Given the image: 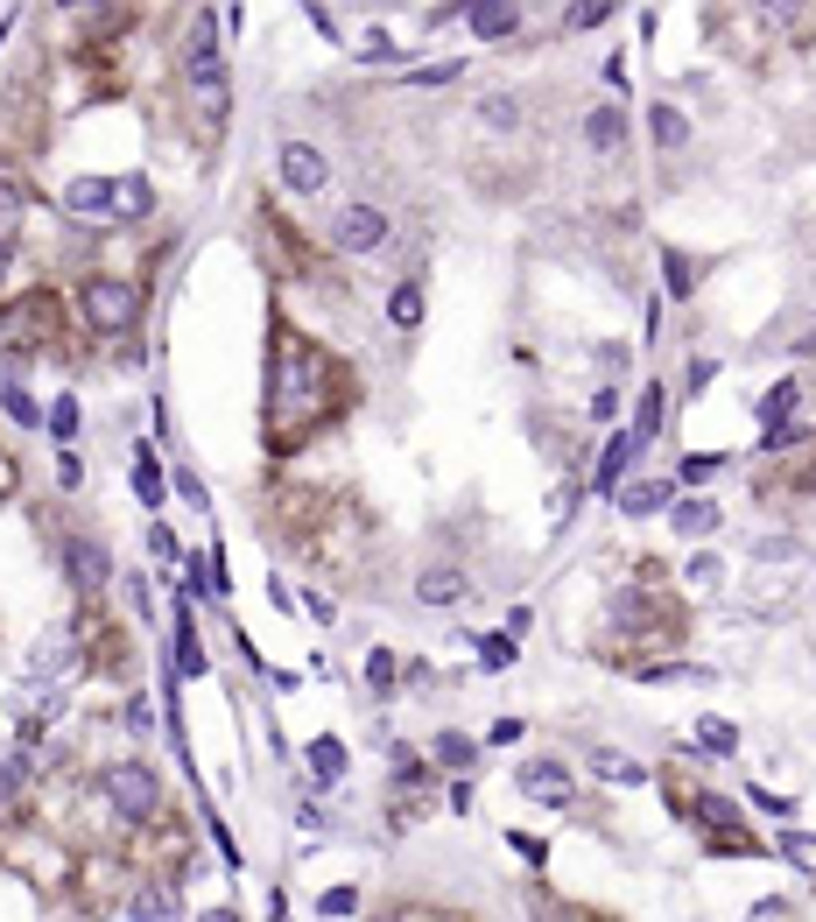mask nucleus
Returning <instances> with one entry per match:
<instances>
[{
	"instance_id": "nucleus-51",
	"label": "nucleus",
	"mask_w": 816,
	"mask_h": 922,
	"mask_svg": "<svg viewBox=\"0 0 816 922\" xmlns=\"http://www.w3.org/2000/svg\"><path fill=\"white\" fill-rule=\"evenodd\" d=\"M198 922H240V915H233V909H204Z\"/></svg>"
},
{
	"instance_id": "nucleus-32",
	"label": "nucleus",
	"mask_w": 816,
	"mask_h": 922,
	"mask_svg": "<svg viewBox=\"0 0 816 922\" xmlns=\"http://www.w3.org/2000/svg\"><path fill=\"white\" fill-rule=\"evenodd\" d=\"M563 22H570V28H599V22H613V0H570Z\"/></svg>"
},
{
	"instance_id": "nucleus-35",
	"label": "nucleus",
	"mask_w": 816,
	"mask_h": 922,
	"mask_svg": "<svg viewBox=\"0 0 816 922\" xmlns=\"http://www.w3.org/2000/svg\"><path fill=\"white\" fill-rule=\"evenodd\" d=\"M753 557H761V563H789V557H803V543H795V535H761Z\"/></svg>"
},
{
	"instance_id": "nucleus-10",
	"label": "nucleus",
	"mask_w": 816,
	"mask_h": 922,
	"mask_svg": "<svg viewBox=\"0 0 816 922\" xmlns=\"http://www.w3.org/2000/svg\"><path fill=\"white\" fill-rule=\"evenodd\" d=\"M457 22H465L479 42H500V36H514V28H522V8H514V0H472Z\"/></svg>"
},
{
	"instance_id": "nucleus-3",
	"label": "nucleus",
	"mask_w": 816,
	"mask_h": 922,
	"mask_svg": "<svg viewBox=\"0 0 816 922\" xmlns=\"http://www.w3.org/2000/svg\"><path fill=\"white\" fill-rule=\"evenodd\" d=\"M78 310H85V324H92L99 338H121V332H135V317H141V296H135V282L92 275V282L78 289Z\"/></svg>"
},
{
	"instance_id": "nucleus-30",
	"label": "nucleus",
	"mask_w": 816,
	"mask_h": 922,
	"mask_svg": "<svg viewBox=\"0 0 816 922\" xmlns=\"http://www.w3.org/2000/svg\"><path fill=\"white\" fill-rule=\"evenodd\" d=\"M78 423H85V409H78V395H64V401H50V429L64 437V451H71V437H78Z\"/></svg>"
},
{
	"instance_id": "nucleus-5",
	"label": "nucleus",
	"mask_w": 816,
	"mask_h": 922,
	"mask_svg": "<svg viewBox=\"0 0 816 922\" xmlns=\"http://www.w3.org/2000/svg\"><path fill=\"white\" fill-rule=\"evenodd\" d=\"M331 240L346 247V254H380V247H388V212H380V204H338Z\"/></svg>"
},
{
	"instance_id": "nucleus-40",
	"label": "nucleus",
	"mask_w": 816,
	"mask_h": 922,
	"mask_svg": "<svg viewBox=\"0 0 816 922\" xmlns=\"http://www.w3.org/2000/svg\"><path fill=\"white\" fill-rule=\"evenodd\" d=\"M352 909H360L352 887H324V895H317V915H352Z\"/></svg>"
},
{
	"instance_id": "nucleus-37",
	"label": "nucleus",
	"mask_w": 816,
	"mask_h": 922,
	"mask_svg": "<svg viewBox=\"0 0 816 922\" xmlns=\"http://www.w3.org/2000/svg\"><path fill=\"white\" fill-rule=\"evenodd\" d=\"M437 761L443 768H472V739L465 733H437Z\"/></svg>"
},
{
	"instance_id": "nucleus-47",
	"label": "nucleus",
	"mask_w": 816,
	"mask_h": 922,
	"mask_svg": "<svg viewBox=\"0 0 816 922\" xmlns=\"http://www.w3.org/2000/svg\"><path fill=\"white\" fill-rule=\"evenodd\" d=\"M711 374H718V366H711V360H690V374H682V388H690V395H696V388H711Z\"/></svg>"
},
{
	"instance_id": "nucleus-33",
	"label": "nucleus",
	"mask_w": 816,
	"mask_h": 922,
	"mask_svg": "<svg viewBox=\"0 0 816 922\" xmlns=\"http://www.w3.org/2000/svg\"><path fill=\"white\" fill-rule=\"evenodd\" d=\"M472 641H479V662L486 669H507L514 662V634H472Z\"/></svg>"
},
{
	"instance_id": "nucleus-12",
	"label": "nucleus",
	"mask_w": 816,
	"mask_h": 922,
	"mask_svg": "<svg viewBox=\"0 0 816 922\" xmlns=\"http://www.w3.org/2000/svg\"><path fill=\"white\" fill-rule=\"evenodd\" d=\"M465 591H472V577L457 571V563H429V571L415 577V599H423V606H457Z\"/></svg>"
},
{
	"instance_id": "nucleus-4",
	"label": "nucleus",
	"mask_w": 816,
	"mask_h": 922,
	"mask_svg": "<svg viewBox=\"0 0 816 922\" xmlns=\"http://www.w3.org/2000/svg\"><path fill=\"white\" fill-rule=\"evenodd\" d=\"M99 789H106V802H113L121 817H155V810H162V782L148 775L141 761H113Z\"/></svg>"
},
{
	"instance_id": "nucleus-8",
	"label": "nucleus",
	"mask_w": 816,
	"mask_h": 922,
	"mask_svg": "<svg viewBox=\"0 0 816 922\" xmlns=\"http://www.w3.org/2000/svg\"><path fill=\"white\" fill-rule=\"evenodd\" d=\"M275 170H281V184H289L296 198H317V190L331 184V170H324V155H317V148H310V141H281Z\"/></svg>"
},
{
	"instance_id": "nucleus-44",
	"label": "nucleus",
	"mask_w": 816,
	"mask_h": 922,
	"mask_svg": "<svg viewBox=\"0 0 816 922\" xmlns=\"http://www.w3.org/2000/svg\"><path fill=\"white\" fill-rule=\"evenodd\" d=\"M57 486H85V458L78 451H57Z\"/></svg>"
},
{
	"instance_id": "nucleus-42",
	"label": "nucleus",
	"mask_w": 816,
	"mask_h": 922,
	"mask_svg": "<svg viewBox=\"0 0 816 922\" xmlns=\"http://www.w3.org/2000/svg\"><path fill=\"white\" fill-rule=\"evenodd\" d=\"M690 817H696V824H732V802H725V796H696Z\"/></svg>"
},
{
	"instance_id": "nucleus-45",
	"label": "nucleus",
	"mask_w": 816,
	"mask_h": 922,
	"mask_svg": "<svg viewBox=\"0 0 816 922\" xmlns=\"http://www.w3.org/2000/svg\"><path fill=\"white\" fill-rule=\"evenodd\" d=\"M507 845L528 859V867H542V859H549V845H542V838H522V831H507Z\"/></svg>"
},
{
	"instance_id": "nucleus-20",
	"label": "nucleus",
	"mask_w": 816,
	"mask_h": 922,
	"mask_svg": "<svg viewBox=\"0 0 816 922\" xmlns=\"http://www.w3.org/2000/svg\"><path fill=\"white\" fill-rule=\"evenodd\" d=\"M648 134H655V148H682L690 141V121H682V107L662 99V107H648Z\"/></svg>"
},
{
	"instance_id": "nucleus-21",
	"label": "nucleus",
	"mask_w": 816,
	"mask_h": 922,
	"mask_svg": "<svg viewBox=\"0 0 816 922\" xmlns=\"http://www.w3.org/2000/svg\"><path fill=\"white\" fill-rule=\"evenodd\" d=\"M669 528L682 535V543H690V535H696V543H704V535L718 528V508H711V500H682V508L669 514Z\"/></svg>"
},
{
	"instance_id": "nucleus-23",
	"label": "nucleus",
	"mask_w": 816,
	"mask_h": 922,
	"mask_svg": "<svg viewBox=\"0 0 816 922\" xmlns=\"http://www.w3.org/2000/svg\"><path fill=\"white\" fill-rule=\"evenodd\" d=\"M696 747L718 753V761H732V753H739V725L732 719H696Z\"/></svg>"
},
{
	"instance_id": "nucleus-52",
	"label": "nucleus",
	"mask_w": 816,
	"mask_h": 922,
	"mask_svg": "<svg viewBox=\"0 0 816 922\" xmlns=\"http://www.w3.org/2000/svg\"><path fill=\"white\" fill-rule=\"evenodd\" d=\"M380 922H409V915H380Z\"/></svg>"
},
{
	"instance_id": "nucleus-1",
	"label": "nucleus",
	"mask_w": 816,
	"mask_h": 922,
	"mask_svg": "<svg viewBox=\"0 0 816 922\" xmlns=\"http://www.w3.org/2000/svg\"><path fill=\"white\" fill-rule=\"evenodd\" d=\"M324 401H331V360H324L317 346H303V338H281L275 360H268V423H275V437L289 423L324 415Z\"/></svg>"
},
{
	"instance_id": "nucleus-49",
	"label": "nucleus",
	"mask_w": 816,
	"mask_h": 922,
	"mask_svg": "<svg viewBox=\"0 0 816 922\" xmlns=\"http://www.w3.org/2000/svg\"><path fill=\"white\" fill-rule=\"evenodd\" d=\"M176 494H184L190 508H204V486H198V472H176Z\"/></svg>"
},
{
	"instance_id": "nucleus-36",
	"label": "nucleus",
	"mask_w": 816,
	"mask_h": 922,
	"mask_svg": "<svg viewBox=\"0 0 816 922\" xmlns=\"http://www.w3.org/2000/svg\"><path fill=\"white\" fill-rule=\"evenodd\" d=\"M451 78H465V64H423V71H409L415 92H437V85H451Z\"/></svg>"
},
{
	"instance_id": "nucleus-39",
	"label": "nucleus",
	"mask_w": 816,
	"mask_h": 922,
	"mask_svg": "<svg viewBox=\"0 0 816 922\" xmlns=\"http://www.w3.org/2000/svg\"><path fill=\"white\" fill-rule=\"evenodd\" d=\"M718 465H725L718 451H696V458H682V472H676V479H682V486H704V479H711V472H718Z\"/></svg>"
},
{
	"instance_id": "nucleus-15",
	"label": "nucleus",
	"mask_w": 816,
	"mask_h": 922,
	"mask_svg": "<svg viewBox=\"0 0 816 922\" xmlns=\"http://www.w3.org/2000/svg\"><path fill=\"white\" fill-rule=\"evenodd\" d=\"M662 508H669V479H633V486H619V514H627V522L662 514Z\"/></svg>"
},
{
	"instance_id": "nucleus-18",
	"label": "nucleus",
	"mask_w": 816,
	"mask_h": 922,
	"mask_svg": "<svg viewBox=\"0 0 816 922\" xmlns=\"http://www.w3.org/2000/svg\"><path fill=\"white\" fill-rule=\"evenodd\" d=\"M113 212H121V219H148V212H155V184H148V176H113Z\"/></svg>"
},
{
	"instance_id": "nucleus-34",
	"label": "nucleus",
	"mask_w": 816,
	"mask_h": 922,
	"mask_svg": "<svg viewBox=\"0 0 816 922\" xmlns=\"http://www.w3.org/2000/svg\"><path fill=\"white\" fill-rule=\"evenodd\" d=\"M135 494L148 500V508H162V472H155V458H148V451L135 458Z\"/></svg>"
},
{
	"instance_id": "nucleus-38",
	"label": "nucleus",
	"mask_w": 816,
	"mask_h": 922,
	"mask_svg": "<svg viewBox=\"0 0 816 922\" xmlns=\"http://www.w3.org/2000/svg\"><path fill=\"white\" fill-rule=\"evenodd\" d=\"M648 683H711V669H696V662H662V669H648Z\"/></svg>"
},
{
	"instance_id": "nucleus-31",
	"label": "nucleus",
	"mask_w": 816,
	"mask_h": 922,
	"mask_svg": "<svg viewBox=\"0 0 816 922\" xmlns=\"http://www.w3.org/2000/svg\"><path fill=\"white\" fill-rule=\"evenodd\" d=\"M781 859L803 867V873H816V838H809V831H781Z\"/></svg>"
},
{
	"instance_id": "nucleus-9",
	"label": "nucleus",
	"mask_w": 816,
	"mask_h": 922,
	"mask_svg": "<svg viewBox=\"0 0 816 922\" xmlns=\"http://www.w3.org/2000/svg\"><path fill=\"white\" fill-rule=\"evenodd\" d=\"M514 789L536 796V802H570L577 782H570V768H563V761H522V768H514Z\"/></svg>"
},
{
	"instance_id": "nucleus-7",
	"label": "nucleus",
	"mask_w": 816,
	"mask_h": 922,
	"mask_svg": "<svg viewBox=\"0 0 816 922\" xmlns=\"http://www.w3.org/2000/svg\"><path fill=\"white\" fill-rule=\"evenodd\" d=\"M64 571H71V585L92 599V591H106L113 585V557H106V543H92V535H71L64 543Z\"/></svg>"
},
{
	"instance_id": "nucleus-13",
	"label": "nucleus",
	"mask_w": 816,
	"mask_h": 922,
	"mask_svg": "<svg viewBox=\"0 0 816 922\" xmlns=\"http://www.w3.org/2000/svg\"><path fill=\"white\" fill-rule=\"evenodd\" d=\"M303 761H310V775H317L324 789H331V782H346V768H352V761H346V739H338V733H317V739L303 747Z\"/></svg>"
},
{
	"instance_id": "nucleus-22",
	"label": "nucleus",
	"mask_w": 816,
	"mask_h": 922,
	"mask_svg": "<svg viewBox=\"0 0 816 922\" xmlns=\"http://www.w3.org/2000/svg\"><path fill=\"white\" fill-rule=\"evenodd\" d=\"M176 676H204V648L190 634V606H176Z\"/></svg>"
},
{
	"instance_id": "nucleus-48",
	"label": "nucleus",
	"mask_w": 816,
	"mask_h": 922,
	"mask_svg": "<svg viewBox=\"0 0 816 922\" xmlns=\"http://www.w3.org/2000/svg\"><path fill=\"white\" fill-rule=\"evenodd\" d=\"M360 57H366V64H380V57H394V42H388V36H380V28H374V36L360 42Z\"/></svg>"
},
{
	"instance_id": "nucleus-16",
	"label": "nucleus",
	"mask_w": 816,
	"mask_h": 922,
	"mask_svg": "<svg viewBox=\"0 0 816 922\" xmlns=\"http://www.w3.org/2000/svg\"><path fill=\"white\" fill-rule=\"evenodd\" d=\"M585 141L599 148V155H613V148L627 141V113H619V107H591L585 113Z\"/></svg>"
},
{
	"instance_id": "nucleus-14",
	"label": "nucleus",
	"mask_w": 816,
	"mask_h": 922,
	"mask_svg": "<svg viewBox=\"0 0 816 922\" xmlns=\"http://www.w3.org/2000/svg\"><path fill=\"white\" fill-rule=\"evenodd\" d=\"M127 915H135V922H184V901H176L170 887L148 881V887H135V895H127Z\"/></svg>"
},
{
	"instance_id": "nucleus-43",
	"label": "nucleus",
	"mask_w": 816,
	"mask_h": 922,
	"mask_svg": "<svg viewBox=\"0 0 816 922\" xmlns=\"http://www.w3.org/2000/svg\"><path fill=\"white\" fill-rule=\"evenodd\" d=\"M718 577H725V563H718V557H696V563H690V591H711Z\"/></svg>"
},
{
	"instance_id": "nucleus-29",
	"label": "nucleus",
	"mask_w": 816,
	"mask_h": 922,
	"mask_svg": "<svg viewBox=\"0 0 816 922\" xmlns=\"http://www.w3.org/2000/svg\"><path fill=\"white\" fill-rule=\"evenodd\" d=\"M662 429V388H641V409H633V444H648Z\"/></svg>"
},
{
	"instance_id": "nucleus-19",
	"label": "nucleus",
	"mask_w": 816,
	"mask_h": 922,
	"mask_svg": "<svg viewBox=\"0 0 816 922\" xmlns=\"http://www.w3.org/2000/svg\"><path fill=\"white\" fill-rule=\"evenodd\" d=\"M591 775H599V782H619V789H641L648 768L627 761V753H605V747H599V753H591Z\"/></svg>"
},
{
	"instance_id": "nucleus-26",
	"label": "nucleus",
	"mask_w": 816,
	"mask_h": 922,
	"mask_svg": "<svg viewBox=\"0 0 816 922\" xmlns=\"http://www.w3.org/2000/svg\"><path fill=\"white\" fill-rule=\"evenodd\" d=\"M795 395H803V381H775V388H767V395H761V409H753V415H761V423H767V429H775V423H789V409H795Z\"/></svg>"
},
{
	"instance_id": "nucleus-2",
	"label": "nucleus",
	"mask_w": 816,
	"mask_h": 922,
	"mask_svg": "<svg viewBox=\"0 0 816 922\" xmlns=\"http://www.w3.org/2000/svg\"><path fill=\"white\" fill-rule=\"evenodd\" d=\"M176 57H184V85H190V99H198V121L218 134V127H226L233 85H226V57H218V14L212 8L184 14V42H176Z\"/></svg>"
},
{
	"instance_id": "nucleus-24",
	"label": "nucleus",
	"mask_w": 816,
	"mask_h": 922,
	"mask_svg": "<svg viewBox=\"0 0 816 922\" xmlns=\"http://www.w3.org/2000/svg\"><path fill=\"white\" fill-rule=\"evenodd\" d=\"M388 324H402V332H415V324H423V282H394V296H388Z\"/></svg>"
},
{
	"instance_id": "nucleus-25",
	"label": "nucleus",
	"mask_w": 816,
	"mask_h": 922,
	"mask_svg": "<svg viewBox=\"0 0 816 922\" xmlns=\"http://www.w3.org/2000/svg\"><path fill=\"white\" fill-rule=\"evenodd\" d=\"M0 409H8V415H14V423H22V429H36V423H50V415H42V409H36V395H28V388H22V381H0Z\"/></svg>"
},
{
	"instance_id": "nucleus-17",
	"label": "nucleus",
	"mask_w": 816,
	"mask_h": 922,
	"mask_svg": "<svg viewBox=\"0 0 816 922\" xmlns=\"http://www.w3.org/2000/svg\"><path fill=\"white\" fill-rule=\"evenodd\" d=\"M22 219H28V190H22V176H8V170H0V247H14Z\"/></svg>"
},
{
	"instance_id": "nucleus-50",
	"label": "nucleus",
	"mask_w": 816,
	"mask_h": 922,
	"mask_svg": "<svg viewBox=\"0 0 816 922\" xmlns=\"http://www.w3.org/2000/svg\"><path fill=\"white\" fill-rule=\"evenodd\" d=\"M486 739H493V747H514V739H522V719H500V725H493V733H486Z\"/></svg>"
},
{
	"instance_id": "nucleus-11",
	"label": "nucleus",
	"mask_w": 816,
	"mask_h": 922,
	"mask_svg": "<svg viewBox=\"0 0 816 922\" xmlns=\"http://www.w3.org/2000/svg\"><path fill=\"white\" fill-rule=\"evenodd\" d=\"M641 451H648V444H633V429H619V437L605 444V458H599V472H591V486L619 500V486H627V465H633Z\"/></svg>"
},
{
	"instance_id": "nucleus-46",
	"label": "nucleus",
	"mask_w": 816,
	"mask_h": 922,
	"mask_svg": "<svg viewBox=\"0 0 816 922\" xmlns=\"http://www.w3.org/2000/svg\"><path fill=\"white\" fill-rule=\"evenodd\" d=\"M486 121H493V127H514V121H522V107H514V99H486Z\"/></svg>"
},
{
	"instance_id": "nucleus-41",
	"label": "nucleus",
	"mask_w": 816,
	"mask_h": 922,
	"mask_svg": "<svg viewBox=\"0 0 816 922\" xmlns=\"http://www.w3.org/2000/svg\"><path fill=\"white\" fill-rule=\"evenodd\" d=\"M366 683H374V690H394V656H388V648L366 656Z\"/></svg>"
},
{
	"instance_id": "nucleus-27",
	"label": "nucleus",
	"mask_w": 816,
	"mask_h": 922,
	"mask_svg": "<svg viewBox=\"0 0 816 922\" xmlns=\"http://www.w3.org/2000/svg\"><path fill=\"white\" fill-rule=\"evenodd\" d=\"M22 789H28V753L14 747V753H0V810H8Z\"/></svg>"
},
{
	"instance_id": "nucleus-6",
	"label": "nucleus",
	"mask_w": 816,
	"mask_h": 922,
	"mask_svg": "<svg viewBox=\"0 0 816 922\" xmlns=\"http://www.w3.org/2000/svg\"><path fill=\"white\" fill-rule=\"evenodd\" d=\"M57 204H64V219H85V226H113V176H71L64 190H57Z\"/></svg>"
},
{
	"instance_id": "nucleus-28",
	"label": "nucleus",
	"mask_w": 816,
	"mask_h": 922,
	"mask_svg": "<svg viewBox=\"0 0 816 922\" xmlns=\"http://www.w3.org/2000/svg\"><path fill=\"white\" fill-rule=\"evenodd\" d=\"M662 282H669V296H690V289H696V261L669 247V254H662Z\"/></svg>"
}]
</instances>
